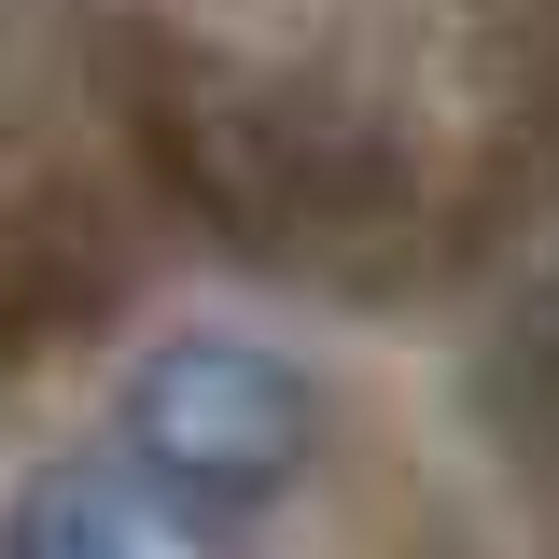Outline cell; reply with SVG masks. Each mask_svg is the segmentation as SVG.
Segmentation results:
<instances>
[{
    "mask_svg": "<svg viewBox=\"0 0 559 559\" xmlns=\"http://www.w3.org/2000/svg\"><path fill=\"white\" fill-rule=\"evenodd\" d=\"M127 462H154L197 503H266L322 462V392L266 336H168L127 364Z\"/></svg>",
    "mask_w": 559,
    "mask_h": 559,
    "instance_id": "1",
    "label": "cell"
},
{
    "mask_svg": "<svg viewBox=\"0 0 559 559\" xmlns=\"http://www.w3.org/2000/svg\"><path fill=\"white\" fill-rule=\"evenodd\" d=\"M0 559H238V532L154 462H43L0 518Z\"/></svg>",
    "mask_w": 559,
    "mask_h": 559,
    "instance_id": "2",
    "label": "cell"
}]
</instances>
